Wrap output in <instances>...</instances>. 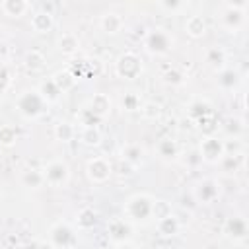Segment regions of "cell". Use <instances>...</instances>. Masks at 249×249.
Wrapping results in <instances>:
<instances>
[{
	"mask_svg": "<svg viewBox=\"0 0 249 249\" xmlns=\"http://www.w3.org/2000/svg\"><path fill=\"white\" fill-rule=\"evenodd\" d=\"M154 202L156 198L150 193H134L124 200L123 218L132 226H144L154 218Z\"/></svg>",
	"mask_w": 249,
	"mask_h": 249,
	"instance_id": "obj_1",
	"label": "cell"
},
{
	"mask_svg": "<svg viewBox=\"0 0 249 249\" xmlns=\"http://www.w3.org/2000/svg\"><path fill=\"white\" fill-rule=\"evenodd\" d=\"M16 109L18 113L27 119V121H35L39 117H43L49 109V103L41 97V93L37 91V88H29L23 89L21 93H18L16 97Z\"/></svg>",
	"mask_w": 249,
	"mask_h": 249,
	"instance_id": "obj_2",
	"label": "cell"
},
{
	"mask_svg": "<svg viewBox=\"0 0 249 249\" xmlns=\"http://www.w3.org/2000/svg\"><path fill=\"white\" fill-rule=\"evenodd\" d=\"M144 72V60L134 51H124L115 58V76L124 82H134Z\"/></svg>",
	"mask_w": 249,
	"mask_h": 249,
	"instance_id": "obj_3",
	"label": "cell"
},
{
	"mask_svg": "<svg viewBox=\"0 0 249 249\" xmlns=\"http://www.w3.org/2000/svg\"><path fill=\"white\" fill-rule=\"evenodd\" d=\"M173 47H175V39L163 27H154L144 35V49L152 56H163V54L171 53Z\"/></svg>",
	"mask_w": 249,
	"mask_h": 249,
	"instance_id": "obj_4",
	"label": "cell"
},
{
	"mask_svg": "<svg viewBox=\"0 0 249 249\" xmlns=\"http://www.w3.org/2000/svg\"><path fill=\"white\" fill-rule=\"evenodd\" d=\"M49 241H51V245L56 247V249L74 247V245L78 243L76 228H74L70 222L58 220V222H54V224L49 228Z\"/></svg>",
	"mask_w": 249,
	"mask_h": 249,
	"instance_id": "obj_5",
	"label": "cell"
},
{
	"mask_svg": "<svg viewBox=\"0 0 249 249\" xmlns=\"http://www.w3.org/2000/svg\"><path fill=\"white\" fill-rule=\"evenodd\" d=\"M245 8L247 2H226L220 14L222 27L230 33H237L245 25Z\"/></svg>",
	"mask_w": 249,
	"mask_h": 249,
	"instance_id": "obj_6",
	"label": "cell"
},
{
	"mask_svg": "<svg viewBox=\"0 0 249 249\" xmlns=\"http://www.w3.org/2000/svg\"><path fill=\"white\" fill-rule=\"evenodd\" d=\"M113 175V163L103 156H93L86 161V177L93 185L107 183Z\"/></svg>",
	"mask_w": 249,
	"mask_h": 249,
	"instance_id": "obj_7",
	"label": "cell"
},
{
	"mask_svg": "<svg viewBox=\"0 0 249 249\" xmlns=\"http://www.w3.org/2000/svg\"><path fill=\"white\" fill-rule=\"evenodd\" d=\"M43 175H45V185L56 189L64 187L70 181V165L64 160H51L43 167Z\"/></svg>",
	"mask_w": 249,
	"mask_h": 249,
	"instance_id": "obj_8",
	"label": "cell"
},
{
	"mask_svg": "<svg viewBox=\"0 0 249 249\" xmlns=\"http://www.w3.org/2000/svg\"><path fill=\"white\" fill-rule=\"evenodd\" d=\"M196 150H198L202 161L204 163H212V165L218 163L226 156V152H224V140L220 136H216V134L202 136V140H200V144H198Z\"/></svg>",
	"mask_w": 249,
	"mask_h": 249,
	"instance_id": "obj_9",
	"label": "cell"
},
{
	"mask_svg": "<svg viewBox=\"0 0 249 249\" xmlns=\"http://www.w3.org/2000/svg\"><path fill=\"white\" fill-rule=\"evenodd\" d=\"M220 193H222V185H220V181H216L212 177L200 179L193 187V196L198 204H212L214 200L220 198Z\"/></svg>",
	"mask_w": 249,
	"mask_h": 249,
	"instance_id": "obj_10",
	"label": "cell"
},
{
	"mask_svg": "<svg viewBox=\"0 0 249 249\" xmlns=\"http://www.w3.org/2000/svg\"><path fill=\"white\" fill-rule=\"evenodd\" d=\"M222 233L231 243H241L249 235V224H247V220L243 216H230V218L224 220Z\"/></svg>",
	"mask_w": 249,
	"mask_h": 249,
	"instance_id": "obj_11",
	"label": "cell"
},
{
	"mask_svg": "<svg viewBox=\"0 0 249 249\" xmlns=\"http://www.w3.org/2000/svg\"><path fill=\"white\" fill-rule=\"evenodd\" d=\"M132 233H134V226L124 218H113L107 224V235H109L113 245L123 243V241H130Z\"/></svg>",
	"mask_w": 249,
	"mask_h": 249,
	"instance_id": "obj_12",
	"label": "cell"
},
{
	"mask_svg": "<svg viewBox=\"0 0 249 249\" xmlns=\"http://www.w3.org/2000/svg\"><path fill=\"white\" fill-rule=\"evenodd\" d=\"M70 70H72V74L78 80H84V78H99L103 74V70H105V64H103L101 58L93 56V58H84L78 68H70Z\"/></svg>",
	"mask_w": 249,
	"mask_h": 249,
	"instance_id": "obj_13",
	"label": "cell"
},
{
	"mask_svg": "<svg viewBox=\"0 0 249 249\" xmlns=\"http://www.w3.org/2000/svg\"><path fill=\"white\" fill-rule=\"evenodd\" d=\"M86 107H88L91 113H95V115H97L101 121H105V119L111 115L113 101H111L109 93H93V95L88 99Z\"/></svg>",
	"mask_w": 249,
	"mask_h": 249,
	"instance_id": "obj_14",
	"label": "cell"
},
{
	"mask_svg": "<svg viewBox=\"0 0 249 249\" xmlns=\"http://www.w3.org/2000/svg\"><path fill=\"white\" fill-rule=\"evenodd\" d=\"M154 152L161 161L171 163V161H177V158H179V144L173 138H160L156 142Z\"/></svg>",
	"mask_w": 249,
	"mask_h": 249,
	"instance_id": "obj_15",
	"label": "cell"
},
{
	"mask_svg": "<svg viewBox=\"0 0 249 249\" xmlns=\"http://www.w3.org/2000/svg\"><path fill=\"white\" fill-rule=\"evenodd\" d=\"M31 29L37 35H45L51 33L54 29V16L47 10H37L31 14Z\"/></svg>",
	"mask_w": 249,
	"mask_h": 249,
	"instance_id": "obj_16",
	"label": "cell"
},
{
	"mask_svg": "<svg viewBox=\"0 0 249 249\" xmlns=\"http://www.w3.org/2000/svg\"><path fill=\"white\" fill-rule=\"evenodd\" d=\"M97 25H99V29L105 33V35H117L121 29H123V25H124V19H123V16L121 14H117V12H103L101 16H99V21H97Z\"/></svg>",
	"mask_w": 249,
	"mask_h": 249,
	"instance_id": "obj_17",
	"label": "cell"
},
{
	"mask_svg": "<svg viewBox=\"0 0 249 249\" xmlns=\"http://www.w3.org/2000/svg\"><path fill=\"white\" fill-rule=\"evenodd\" d=\"M216 84H218L220 89L231 91V89H235V88L241 84V74H239L237 68L226 66V68H222L220 72H216Z\"/></svg>",
	"mask_w": 249,
	"mask_h": 249,
	"instance_id": "obj_18",
	"label": "cell"
},
{
	"mask_svg": "<svg viewBox=\"0 0 249 249\" xmlns=\"http://www.w3.org/2000/svg\"><path fill=\"white\" fill-rule=\"evenodd\" d=\"M144 156H146L144 148H142L140 144H136V142H128V144H124V146L121 148V152H119V158H121V161L128 163V165H132V167H138V165H142V161H144Z\"/></svg>",
	"mask_w": 249,
	"mask_h": 249,
	"instance_id": "obj_19",
	"label": "cell"
},
{
	"mask_svg": "<svg viewBox=\"0 0 249 249\" xmlns=\"http://www.w3.org/2000/svg\"><path fill=\"white\" fill-rule=\"evenodd\" d=\"M156 230H158V233H160L161 237H173V235L179 233L181 222H179V218L171 212V214L161 216V218L156 220Z\"/></svg>",
	"mask_w": 249,
	"mask_h": 249,
	"instance_id": "obj_20",
	"label": "cell"
},
{
	"mask_svg": "<svg viewBox=\"0 0 249 249\" xmlns=\"http://www.w3.org/2000/svg\"><path fill=\"white\" fill-rule=\"evenodd\" d=\"M204 62L208 68H212L214 72H220L222 68H226L228 64V54L222 47H208L204 53Z\"/></svg>",
	"mask_w": 249,
	"mask_h": 249,
	"instance_id": "obj_21",
	"label": "cell"
},
{
	"mask_svg": "<svg viewBox=\"0 0 249 249\" xmlns=\"http://www.w3.org/2000/svg\"><path fill=\"white\" fill-rule=\"evenodd\" d=\"M19 183L25 187V189H31V191H37L45 185V175H43V169L39 167H27L21 171L19 175Z\"/></svg>",
	"mask_w": 249,
	"mask_h": 249,
	"instance_id": "obj_22",
	"label": "cell"
},
{
	"mask_svg": "<svg viewBox=\"0 0 249 249\" xmlns=\"http://www.w3.org/2000/svg\"><path fill=\"white\" fill-rule=\"evenodd\" d=\"M210 113H214V107H212V103H210L208 99L198 97V99H193V101L187 105V117H189L191 121H195V123H196L198 119L210 115Z\"/></svg>",
	"mask_w": 249,
	"mask_h": 249,
	"instance_id": "obj_23",
	"label": "cell"
},
{
	"mask_svg": "<svg viewBox=\"0 0 249 249\" xmlns=\"http://www.w3.org/2000/svg\"><path fill=\"white\" fill-rule=\"evenodd\" d=\"M0 10L4 12V16L19 19L29 12V2H25V0H2Z\"/></svg>",
	"mask_w": 249,
	"mask_h": 249,
	"instance_id": "obj_24",
	"label": "cell"
},
{
	"mask_svg": "<svg viewBox=\"0 0 249 249\" xmlns=\"http://www.w3.org/2000/svg\"><path fill=\"white\" fill-rule=\"evenodd\" d=\"M51 78H53V82L56 84V88L60 89V93H66V91L74 89V88H76V84H78V78L72 74V70H70V68L56 70Z\"/></svg>",
	"mask_w": 249,
	"mask_h": 249,
	"instance_id": "obj_25",
	"label": "cell"
},
{
	"mask_svg": "<svg viewBox=\"0 0 249 249\" xmlns=\"http://www.w3.org/2000/svg\"><path fill=\"white\" fill-rule=\"evenodd\" d=\"M185 31H187V35L193 37V39H200V37H204L206 31H208L206 19H204L202 16H198V14L189 16L187 21H185Z\"/></svg>",
	"mask_w": 249,
	"mask_h": 249,
	"instance_id": "obj_26",
	"label": "cell"
},
{
	"mask_svg": "<svg viewBox=\"0 0 249 249\" xmlns=\"http://www.w3.org/2000/svg\"><path fill=\"white\" fill-rule=\"evenodd\" d=\"M56 49L58 53H62L64 56H74L80 51V39L74 33H62L56 41Z\"/></svg>",
	"mask_w": 249,
	"mask_h": 249,
	"instance_id": "obj_27",
	"label": "cell"
},
{
	"mask_svg": "<svg viewBox=\"0 0 249 249\" xmlns=\"http://www.w3.org/2000/svg\"><path fill=\"white\" fill-rule=\"evenodd\" d=\"M74 224H76V228L78 230H91V228H95V224H97V212L91 208V206H84V208H80L78 212H76V220H74Z\"/></svg>",
	"mask_w": 249,
	"mask_h": 249,
	"instance_id": "obj_28",
	"label": "cell"
},
{
	"mask_svg": "<svg viewBox=\"0 0 249 249\" xmlns=\"http://www.w3.org/2000/svg\"><path fill=\"white\" fill-rule=\"evenodd\" d=\"M142 103L144 101L138 95V91H124L121 95V99H119V109L123 113H136V111H140Z\"/></svg>",
	"mask_w": 249,
	"mask_h": 249,
	"instance_id": "obj_29",
	"label": "cell"
},
{
	"mask_svg": "<svg viewBox=\"0 0 249 249\" xmlns=\"http://www.w3.org/2000/svg\"><path fill=\"white\" fill-rule=\"evenodd\" d=\"M23 64H25V68H27L29 72L37 74V72H41V70L47 66V58H45V54H43L41 51L31 49V51H27V53H25Z\"/></svg>",
	"mask_w": 249,
	"mask_h": 249,
	"instance_id": "obj_30",
	"label": "cell"
},
{
	"mask_svg": "<svg viewBox=\"0 0 249 249\" xmlns=\"http://www.w3.org/2000/svg\"><path fill=\"white\" fill-rule=\"evenodd\" d=\"M37 91L41 93V97L51 105V103H56L58 99H60V89L56 88V84L53 82V78H47V80H43L39 86H37Z\"/></svg>",
	"mask_w": 249,
	"mask_h": 249,
	"instance_id": "obj_31",
	"label": "cell"
},
{
	"mask_svg": "<svg viewBox=\"0 0 249 249\" xmlns=\"http://www.w3.org/2000/svg\"><path fill=\"white\" fill-rule=\"evenodd\" d=\"M53 134H54V138L58 142H70V140H74L78 136V130L70 121H58L54 124V128H53Z\"/></svg>",
	"mask_w": 249,
	"mask_h": 249,
	"instance_id": "obj_32",
	"label": "cell"
},
{
	"mask_svg": "<svg viewBox=\"0 0 249 249\" xmlns=\"http://www.w3.org/2000/svg\"><path fill=\"white\" fill-rule=\"evenodd\" d=\"M185 80H187V74H185L179 66H169V68H165L163 74H161V82H163L165 86H171V88L183 86Z\"/></svg>",
	"mask_w": 249,
	"mask_h": 249,
	"instance_id": "obj_33",
	"label": "cell"
},
{
	"mask_svg": "<svg viewBox=\"0 0 249 249\" xmlns=\"http://www.w3.org/2000/svg\"><path fill=\"white\" fill-rule=\"evenodd\" d=\"M222 130L226 132L228 138H241V134L245 130V123L239 117H228L222 124Z\"/></svg>",
	"mask_w": 249,
	"mask_h": 249,
	"instance_id": "obj_34",
	"label": "cell"
},
{
	"mask_svg": "<svg viewBox=\"0 0 249 249\" xmlns=\"http://www.w3.org/2000/svg\"><path fill=\"white\" fill-rule=\"evenodd\" d=\"M78 138H80V142L84 146L93 148V146H99L101 144V138L103 136H101V130L97 126H89V128H82L80 134H78Z\"/></svg>",
	"mask_w": 249,
	"mask_h": 249,
	"instance_id": "obj_35",
	"label": "cell"
},
{
	"mask_svg": "<svg viewBox=\"0 0 249 249\" xmlns=\"http://www.w3.org/2000/svg\"><path fill=\"white\" fill-rule=\"evenodd\" d=\"M76 121H78V124L82 126V128H89V126H97L99 123H101V119L95 115V113H91L86 105H82L80 109H78V113H76Z\"/></svg>",
	"mask_w": 249,
	"mask_h": 249,
	"instance_id": "obj_36",
	"label": "cell"
},
{
	"mask_svg": "<svg viewBox=\"0 0 249 249\" xmlns=\"http://www.w3.org/2000/svg\"><path fill=\"white\" fill-rule=\"evenodd\" d=\"M19 138V130L14 124H2L0 126V146L2 148H12Z\"/></svg>",
	"mask_w": 249,
	"mask_h": 249,
	"instance_id": "obj_37",
	"label": "cell"
},
{
	"mask_svg": "<svg viewBox=\"0 0 249 249\" xmlns=\"http://www.w3.org/2000/svg\"><path fill=\"white\" fill-rule=\"evenodd\" d=\"M161 113H163V107H161V103H158V101H144L142 103V107H140V115L146 119V121H158L160 117H161Z\"/></svg>",
	"mask_w": 249,
	"mask_h": 249,
	"instance_id": "obj_38",
	"label": "cell"
},
{
	"mask_svg": "<svg viewBox=\"0 0 249 249\" xmlns=\"http://www.w3.org/2000/svg\"><path fill=\"white\" fill-rule=\"evenodd\" d=\"M196 128L202 132V136H212V134H216V130H218V119H216V115L210 113V115L198 119V121H196Z\"/></svg>",
	"mask_w": 249,
	"mask_h": 249,
	"instance_id": "obj_39",
	"label": "cell"
},
{
	"mask_svg": "<svg viewBox=\"0 0 249 249\" xmlns=\"http://www.w3.org/2000/svg\"><path fill=\"white\" fill-rule=\"evenodd\" d=\"M218 165L222 167V171L224 173H237L239 171V167H241V156H230V154H226L220 161H218Z\"/></svg>",
	"mask_w": 249,
	"mask_h": 249,
	"instance_id": "obj_40",
	"label": "cell"
},
{
	"mask_svg": "<svg viewBox=\"0 0 249 249\" xmlns=\"http://www.w3.org/2000/svg\"><path fill=\"white\" fill-rule=\"evenodd\" d=\"M158 8L173 16V14L181 12V10H185L187 8V2H183V0H160L158 2Z\"/></svg>",
	"mask_w": 249,
	"mask_h": 249,
	"instance_id": "obj_41",
	"label": "cell"
},
{
	"mask_svg": "<svg viewBox=\"0 0 249 249\" xmlns=\"http://www.w3.org/2000/svg\"><path fill=\"white\" fill-rule=\"evenodd\" d=\"M224 152L230 156H241L243 154V142L239 138H228V140H224Z\"/></svg>",
	"mask_w": 249,
	"mask_h": 249,
	"instance_id": "obj_42",
	"label": "cell"
},
{
	"mask_svg": "<svg viewBox=\"0 0 249 249\" xmlns=\"http://www.w3.org/2000/svg\"><path fill=\"white\" fill-rule=\"evenodd\" d=\"M12 84V70L8 64H0V93H4Z\"/></svg>",
	"mask_w": 249,
	"mask_h": 249,
	"instance_id": "obj_43",
	"label": "cell"
},
{
	"mask_svg": "<svg viewBox=\"0 0 249 249\" xmlns=\"http://www.w3.org/2000/svg\"><path fill=\"white\" fill-rule=\"evenodd\" d=\"M171 214V206L167 204V200H156L154 202V220Z\"/></svg>",
	"mask_w": 249,
	"mask_h": 249,
	"instance_id": "obj_44",
	"label": "cell"
},
{
	"mask_svg": "<svg viewBox=\"0 0 249 249\" xmlns=\"http://www.w3.org/2000/svg\"><path fill=\"white\" fill-rule=\"evenodd\" d=\"M200 163H202V158H200L198 150H196V148H195V150H191V152L187 154V158H185V165H187V167H191V169H196Z\"/></svg>",
	"mask_w": 249,
	"mask_h": 249,
	"instance_id": "obj_45",
	"label": "cell"
},
{
	"mask_svg": "<svg viewBox=\"0 0 249 249\" xmlns=\"http://www.w3.org/2000/svg\"><path fill=\"white\" fill-rule=\"evenodd\" d=\"M115 249H142L140 245H136L132 239L130 241H123V243H117L115 245Z\"/></svg>",
	"mask_w": 249,
	"mask_h": 249,
	"instance_id": "obj_46",
	"label": "cell"
},
{
	"mask_svg": "<svg viewBox=\"0 0 249 249\" xmlns=\"http://www.w3.org/2000/svg\"><path fill=\"white\" fill-rule=\"evenodd\" d=\"M27 249H41V247H37V245H31V247H27Z\"/></svg>",
	"mask_w": 249,
	"mask_h": 249,
	"instance_id": "obj_47",
	"label": "cell"
},
{
	"mask_svg": "<svg viewBox=\"0 0 249 249\" xmlns=\"http://www.w3.org/2000/svg\"><path fill=\"white\" fill-rule=\"evenodd\" d=\"M0 64H2V56H0Z\"/></svg>",
	"mask_w": 249,
	"mask_h": 249,
	"instance_id": "obj_48",
	"label": "cell"
}]
</instances>
